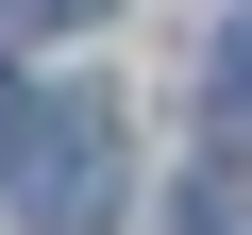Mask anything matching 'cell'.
<instances>
[{"label":"cell","instance_id":"cell-1","mask_svg":"<svg viewBox=\"0 0 252 235\" xmlns=\"http://www.w3.org/2000/svg\"><path fill=\"white\" fill-rule=\"evenodd\" d=\"M0 185H17V235H118V185H135V135H118V101L34 84V118L0 135Z\"/></svg>","mask_w":252,"mask_h":235},{"label":"cell","instance_id":"cell-2","mask_svg":"<svg viewBox=\"0 0 252 235\" xmlns=\"http://www.w3.org/2000/svg\"><path fill=\"white\" fill-rule=\"evenodd\" d=\"M219 135H252V34H219Z\"/></svg>","mask_w":252,"mask_h":235},{"label":"cell","instance_id":"cell-3","mask_svg":"<svg viewBox=\"0 0 252 235\" xmlns=\"http://www.w3.org/2000/svg\"><path fill=\"white\" fill-rule=\"evenodd\" d=\"M17 34H84V17H118V0H0Z\"/></svg>","mask_w":252,"mask_h":235},{"label":"cell","instance_id":"cell-4","mask_svg":"<svg viewBox=\"0 0 252 235\" xmlns=\"http://www.w3.org/2000/svg\"><path fill=\"white\" fill-rule=\"evenodd\" d=\"M17 118H34V84H17V67H0V135H17Z\"/></svg>","mask_w":252,"mask_h":235}]
</instances>
